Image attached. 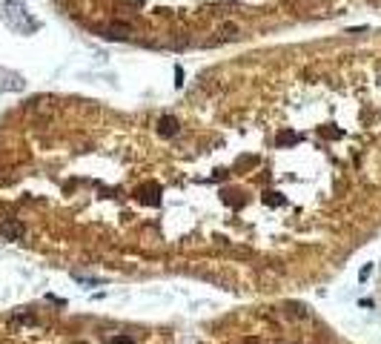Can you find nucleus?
Returning <instances> with one entry per match:
<instances>
[{
	"instance_id": "obj_8",
	"label": "nucleus",
	"mask_w": 381,
	"mask_h": 344,
	"mask_svg": "<svg viewBox=\"0 0 381 344\" xmlns=\"http://www.w3.org/2000/svg\"><path fill=\"white\" fill-rule=\"evenodd\" d=\"M109 344H132V339L129 336H120V339H112Z\"/></svg>"
},
{
	"instance_id": "obj_1",
	"label": "nucleus",
	"mask_w": 381,
	"mask_h": 344,
	"mask_svg": "<svg viewBox=\"0 0 381 344\" xmlns=\"http://www.w3.org/2000/svg\"><path fill=\"white\" fill-rule=\"evenodd\" d=\"M0 17H3V23L15 34H32V32L40 29L37 17H34L32 12H29V6L20 3V0H6V3L0 6Z\"/></svg>"
},
{
	"instance_id": "obj_3",
	"label": "nucleus",
	"mask_w": 381,
	"mask_h": 344,
	"mask_svg": "<svg viewBox=\"0 0 381 344\" xmlns=\"http://www.w3.org/2000/svg\"><path fill=\"white\" fill-rule=\"evenodd\" d=\"M0 78H3V81H0V89H12V92H20V89L26 86V81H23L20 75H15V72H3V69H0Z\"/></svg>"
},
{
	"instance_id": "obj_6",
	"label": "nucleus",
	"mask_w": 381,
	"mask_h": 344,
	"mask_svg": "<svg viewBox=\"0 0 381 344\" xmlns=\"http://www.w3.org/2000/svg\"><path fill=\"white\" fill-rule=\"evenodd\" d=\"M75 281H83V284H95V287H100V284H103L100 279H89V276H81V273H75Z\"/></svg>"
},
{
	"instance_id": "obj_9",
	"label": "nucleus",
	"mask_w": 381,
	"mask_h": 344,
	"mask_svg": "<svg viewBox=\"0 0 381 344\" xmlns=\"http://www.w3.org/2000/svg\"><path fill=\"white\" fill-rule=\"evenodd\" d=\"M278 141H281V144H287V141L293 144V141H298V138H295V135H287V132H284V135H281V138H278Z\"/></svg>"
},
{
	"instance_id": "obj_4",
	"label": "nucleus",
	"mask_w": 381,
	"mask_h": 344,
	"mask_svg": "<svg viewBox=\"0 0 381 344\" xmlns=\"http://www.w3.org/2000/svg\"><path fill=\"white\" fill-rule=\"evenodd\" d=\"M178 121L175 118H169V115H164L161 121H158V135H164V138H172V135H178Z\"/></svg>"
},
{
	"instance_id": "obj_2",
	"label": "nucleus",
	"mask_w": 381,
	"mask_h": 344,
	"mask_svg": "<svg viewBox=\"0 0 381 344\" xmlns=\"http://www.w3.org/2000/svg\"><path fill=\"white\" fill-rule=\"evenodd\" d=\"M23 224L17 221V218H3L0 221V238H6V241H20L23 238Z\"/></svg>"
},
{
	"instance_id": "obj_5",
	"label": "nucleus",
	"mask_w": 381,
	"mask_h": 344,
	"mask_svg": "<svg viewBox=\"0 0 381 344\" xmlns=\"http://www.w3.org/2000/svg\"><path fill=\"white\" fill-rule=\"evenodd\" d=\"M138 198H141L144 204H158V201H161V187H141V189H138Z\"/></svg>"
},
{
	"instance_id": "obj_7",
	"label": "nucleus",
	"mask_w": 381,
	"mask_h": 344,
	"mask_svg": "<svg viewBox=\"0 0 381 344\" xmlns=\"http://www.w3.org/2000/svg\"><path fill=\"white\" fill-rule=\"evenodd\" d=\"M266 201H269V204H275V207H278V204H284V198L278 195V192H269V198H266Z\"/></svg>"
}]
</instances>
